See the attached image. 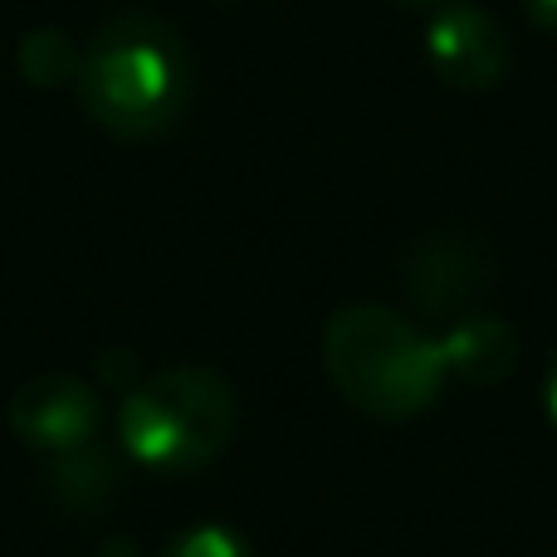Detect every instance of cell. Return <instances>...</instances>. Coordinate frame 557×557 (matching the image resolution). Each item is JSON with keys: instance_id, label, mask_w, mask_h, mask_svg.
<instances>
[{"instance_id": "5b68a950", "label": "cell", "mask_w": 557, "mask_h": 557, "mask_svg": "<svg viewBox=\"0 0 557 557\" xmlns=\"http://www.w3.org/2000/svg\"><path fill=\"white\" fill-rule=\"evenodd\" d=\"M425 59L450 88L484 94L509 74V39L490 10L470 0H441V10L425 25Z\"/></svg>"}, {"instance_id": "9a60e30c", "label": "cell", "mask_w": 557, "mask_h": 557, "mask_svg": "<svg viewBox=\"0 0 557 557\" xmlns=\"http://www.w3.org/2000/svg\"><path fill=\"white\" fill-rule=\"evenodd\" d=\"M221 5H235V0H221Z\"/></svg>"}, {"instance_id": "ba28073f", "label": "cell", "mask_w": 557, "mask_h": 557, "mask_svg": "<svg viewBox=\"0 0 557 557\" xmlns=\"http://www.w3.org/2000/svg\"><path fill=\"white\" fill-rule=\"evenodd\" d=\"M45 490L54 504H64L69 513H98L113 504L117 494V460L108 445L84 441L74 450L45 455Z\"/></svg>"}, {"instance_id": "7c38bea8", "label": "cell", "mask_w": 557, "mask_h": 557, "mask_svg": "<svg viewBox=\"0 0 557 557\" xmlns=\"http://www.w3.org/2000/svg\"><path fill=\"white\" fill-rule=\"evenodd\" d=\"M523 15H529L539 29L557 35V0H523Z\"/></svg>"}, {"instance_id": "52a82bcc", "label": "cell", "mask_w": 557, "mask_h": 557, "mask_svg": "<svg viewBox=\"0 0 557 557\" xmlns=\"http://www.w3.org/2000/svg\"><path fill=\"white\" fill-rule=\"evenodd\" d=\"M435 347H441L445 376L470 386H499L519 362V333L504 318L484 313V308L450 318L435 337Z\"/></svg>"}, {"instance_id": "4fadbf2b", "label": "cell", "mask_w": 557, "mask_h": 557, "mask_svg": "<svg viewBox=\"0 0 557 557\" xmlns=\"http://www.w3.org/2000/svg\"><path fill=\"white\" fill-rule=\"evenodd\" d=\"M543 401H548V416H553V425H557V357H553V367H548V382H543Z\"/></svg>"}, {"instance_id": "8992f818", "label": "cell", "mask_w": 557, "mask_h": 557, "mask_svg": "<svg viewBox=\"0 0 557 557\" xmlns=\"http://www.w3.org/2000/svg\"><path fill=\"white\" fill-rule=\"evenodd\" d=\"M98 392L69 372H45L15 386L5 421L29 450L59 455L84 441H98Z\"/></svg>"}, {"instance_id": "6da1fadb", "label": "cell", "mask_w": 557, "mask_h": 557, "mask_svg": "<svg viewBox=\"0 0 557 557\" xmlns=\"http://www.w3.org/2000/svg\"><path fill=\"white\" fill-rule=\"evenodd\" d=\"M191 49L157 15H117L84 45L78 103L117 143H152L191 108Z\"/></svg>"}, {"instance_id": "277c9868", "label": "cell", "mask_w": 557, "mask_h": 557, "mask_svg": "<svg viewBox=\"0 0 557 557\" xmlns=\"http://www.w3.org/2000/svg\"><path fill=\"white\" fill-rule=\"evenodd\" d=\"M499 284V260L474 235H425L406 255V294L425 318L474 313L480 298Z\"/></svg>"}, {"instance_id": "8fae6325", "label": "cell", "mask_w": 557, "mask_h": 557, "mask_svg": "<svg viewBox=\"0 0 557 557\" xmlns=\"http://www.w3.org/2000/svg\"><path fill=\"white\" fill-rule=\"evenodd\" d=\"M98 376H103V386H113V392H133L137 386V362L133 352H103V362H98Z\"/></svg>"}, {"instance_id": "30bf717a", "label": "cell", "mask_w": 557, "mask_h": 557, "mask_svg": "<svg viewBox=\"0 0 557 557\" xmlns=\"http://www.w3.org/2000/svg\"><path fill=\"white\" fill-rule=\"evenodd\" d=\"M162 557H250V543L221 523H201V529H186L182 539L166 543Z\"/></svg>"}, {"instance_id": "9c48e42d", "label": "cell", "mask_w": 557, "mask_h": 557, "mask_svg": "<svg viewBox=\"0 0 557 557\" xmlns=\"http://www.w3.org/2000/svg\"><path fill=\"white\" fill-rule=\"evenodd\" d=\"M15 64H20V74H25V84L64 88V84H78V69H84V45H78L69 29L39 25V29H29V35H20Z\"/></svg>"}, {"instance_id": "7a4b0ae2", "label": "cell", "mask_w": 557, "mask_h": 557, "mask_svg": "<svg viewBox=\"0 0 557 557\" xmlns=\"http://www.w3.org/2000/svg\"><path fill=\"white\" fill-rule=\"evenodd\" d=\"M333 386L376 421H411L441 396L445 367L435 337L386 304H347L323 327Z\"/></svg>"}, {"instance_id": "3957f363", "label": "cell", "mask_w": 557, "mask_h": 557, "mask_svg": "<svg viewBox=\"0 0 557 557\" xmlns=\"http://www.w3.org/2000/svg\"><path fill=\"white\" fill-rule=\"evenodd\" d=\"M240 406L211 367H162L143 376L117 406V435L133 465L152 474H196L231 445Z\"/></svg>"}, {"instance_id": "5bb4252c", "label": "cell", "mask_w": 557, "mask_h": 557, "mask_svg": "<svg viewBox=\"0 0 557 557\" xmlns=\"http://www.w3.org/2000/svg\"><path fill=\"white\" fill-rule=\"evenodd\" d=\"M392 5H441V0H392Z\"/></svg>"}]
</instances>
